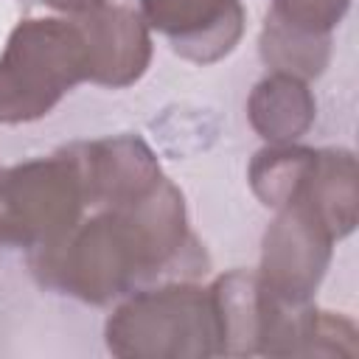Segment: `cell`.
I'll use <instances>...</instances> for the list:
<instances>
[{"label": "cell", "mask_w": 359, "mask_h": 359, "mask_svg": "<svg viewBox=\"0 0 359 359\" xmlns=\"http://www.w3.org/2000/svg\"><path fill=\"white\" fill-rule=\"evenodd\" d=\"M191 247L182 194L163 180L140 202L76 224L62 241L39 250L34 266L67 294L109 303L140 280L177 264L188 266Z\"/></svg>", "instance_id": "6da1fadb"}, {"label": "cell", "mask_w": 359, "mask_h": 359, "mask_svg": "<svg viewBox=\"0 0 359 359\" xmlns=\"http://www.w3.org/2000/svg\"><path fill=\"white\" fill-rule=\"evenodd\" d=\"M81 79H87V48L76 20H22L0 56V121L48 115Z\"/></svg>", "instance_id": "7a4b0ae2"}, {"label": "cell", "mask_w": 359, "mask_h": 359, "mask_svg": "<svg viewBox=\"0 0 359 359\" xmlns=\"http://www.w3.org/2000/svg\"><path fill=\"white\" fill-rule=\"evenodd\" d=\"M107 348L137 359H196L219 353V317L210 289L168 283L129 297L107 320Z\"/></svg>", "instance_id": "3957f363"}, {"label": "cell", "mask_w": 359, "mask_h": 359, "mask_svg": "<svg viewBox=\"0 0 359 359\" xmlns=\"http://www.w3.org/2000/svg\"><path fill=\"white\" fill-rule=\"evenodd\" d=\"M84 202L81 174L70 149L11 171L3 168L0 241L36 250L53 247L76 227Z\"/></svg>", "instance_id": "277c9868"}, {"label": "cell", "mask_w": 359, "mask_h": 359, "mask_svg": "<svg viewBox=\"0 0 359 359\" xmlns=\"http://www.w3.org/2000/svg\"><path fill=\"white\" fill-rule=\"evenodd\" d=\"M334 233L303 205L280 208V216L264 236V261L258 278L280 297L306 303L317 289Z\"/></svg>", "instance_id": "5b68a950"}, {"label": "cell", "mask_w": 359, "mask_h": 359, "mask_svg": "<svg viewBox=\"0 0 359 359\" xmlns=\"http://www.w3.org/2000/svg\"><path fill=\"white\" fill-rule=\"evenodd\" d=\"M70 154L90 205L126 208L149 196L165 180L151 149L132 135L73 146Z\"/></svg>", "instance_id": "8992f818"}, {"label": "cell", "mask_w": 359, "mask_h": 359, "mask_svg": "<svg viewBox=\"0 0 359 359\" xmlns=\"http://www.w3.org/2000/svg\"><path fill=\"white\" fill-rule=\"evenodd\" d=\"M143 17L180 56L199 65L227 56L244 31L238 0H143Z\"/></svg>", "instance_id": "52a82bcc"}, {"label": "cell", "mask_w": 359, "mask_h": 359, "mask_svg": "<svg viewBox=\"0 0 359 359\" xmlns=\"http://www.w3.org/2000/svg\"><path fill=\"white\" fill-rule=\"evenodd\" d=\"M87 48V79L107 87L137 81L151 59V39L140 14L123 6H95L76 20Z\"/></svg>", "instance_id": "ba28073f"}, {"label": "cell", "mask_w": 359, "mask_h": 359, "mask_svg": "<svg viewBox=\"0 0 359 359\" xmlns=\"http://www.w3.org/2000/svg\"><path fill=\"white\" fill-rule=\"evenodd\" d=\"M250 123L272 143H292L314 121V101L297 76L275 73L250 95Z\"/></svg>", "instance_id": "9c48e42d"}, {"label": "cell", "mask_w": 359, "mask_h": 359, "mask_svg": "<svg viewBox=\"0 0 359 359\" xmlns=\"http://www.w3.org/2000/svg\"><path fill=\"white\" fill-rule=\"evenodd\" d=\"M348 0H275L272 11L266 14L264 34L328 45V31L345 14Z\"/></svg>", "instance_id": "30bf717a"}, {"label": "cell", "mask_w": 359, "mask_h": 359, "mask_svg": "<svg viewBox=\"0 0 359 359\" xmlns=\"http://www.w3.org/2000/svg\"><path fill=\"white\" fill-rule=\"evenodd\" d=\"M45 3L53 6V8H59V11L84 14V11H90V8H95V6H101L104 0H45Z\"/></svg>", "instance_id": "8fae6325"}]
</instances>
